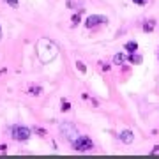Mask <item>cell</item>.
I'll return each mask as SVG.
<instances>
[{"mask_svg": "<svg viewBox=\"0 0 159 159\" xmlns=\"http://www.w3.org/2000/svg\"><path fill=\"white\" fill-rule=\"evenodd\" d=\"M73 147L78 152H88V150L94 149V141L88 138V136H78V138L73 141Z\"/></svg>", "mask_w": 159, "mask_h": 159, "instance_id": "obj_1", "label": "cell"}, {"mask_svg": "<svg viewBox=\"0 0 159 159\" xmlns=\"http://www.w3.org/2000/svg\"><path fill=\"white\" fill-rule=\"evenodd\" d=\"M60 133H62V136L65 140H69L71 143L74 141V140L80 136L78 129L73 126V124H69V122H64V124H60Z\"/></svg>", "mask_w": 159, "mask_h": 159, "instance_id": "obj_2", "label": "cell"}, {"mask_svg": "<svg viewBox=\"0 0 159 159\" xmlns=\"http://www.w3.org/2000/svg\"><path fill=\"white\" fill-rule=\"evenodd\" d=\"M11 136L16 141H27L30 138V129L25 126H13L11 127Z\"/></svg>", "mask_w": 159, "mask_h": 159, "instance_id": "obj_3", "label": "cell"}, {"mask_svg": "<svg viewBox=\"0 0 159 159\" xmlns=\"http://www.w3.org/2000/svg\"><path fill=\"white\" fill-rule=\"evenodd\" d=\"M103 23H108V18L103 16V14H90V16L87 18V21H85V25H87L88 28L97 27V25H103Z\"/></svg>", "mask_w": 159, "mask_h": 159, "instance_id": "obj_4", "label": "cell"}, {"mask_svg": "<svg viewBox=\"0 0 159 159\" xmlns=\"http://www.w3.org/2000/svg\"><path fill=\"white\" fill-rule=\"evenodd\" d=\"M119 138H120V141H124V143H133L134 141V134H133V131H129V129H124L122 133L119 134Z\"/></svg>", "mask_w": 159, "mask_h": 159, "instance_id": "obj_5", "label": "cell"}, {"mask_svg": "<svg viewBox=\"0 0 159 159\" xmlns=\"http://www.w3.org/2000/svg\"><path fill=\"white\" fill-rule=\"evenodd\" d=\"M124 50H126L127 53H136V50H138V42H136V41H129V42H126Z\"/></svg>", "mask_w": 159, "mask_h": 159, "instance_id": "obj_6", "label": "cell"}, {"mask_svg": "<svg viewBox=\"0 0 159 159\" xmlns=\"http://www.w3.org/2000/svg\"><path fill=\"white\" fill-rule=\"evenodd\" d=\"M124 60H126V57H124V55H122V53H117V55H115V57H113V62H115V64H124Z\"/></svg>", "mask_w": 159, "mask_h": 159, "instance_id": "obj_7", "label": "cell"}, {"mask_svg": "<svg viewBox=\"0 0 159 159\" xmlns=\"http://www.w3.org/2000/svg\"><path fill=\"white\" fill-rule=\"evenodd\" d=\"M129 60H131L133 64H140V62H141V57H140V55H134V53H129Z\"/></svg>", "mask_w": 159, "mask_h": 159, "instance_id": "obj_8", "label": "cell"}, {"mask_svg": "<svg viewBox=\"0 0 159 159\" xmlns=\"http://www.w3.org/2000/svg\"><path fill=\"white\" fill-rule=\"evenodd\" d=\"M143 30H145V32H152V30H154V21H147V23L143 25Z\"/></svg>", "mask_w": 159, "mask_h": 159, "instance_id": "obj_9", "label": "cell"}, {"mask_svg": "<svg viewBox=\"0 0 159 159\" xmlns=\"http://www.w3.org/2000/svg\"><path fill=\"white\" fill-rule=\"evenodd\" d=\"M69 108H71V104H69L67 101H62V111H67Z\"/></svg>", "mask_w": 159, "mask_h": 159, "instance_id": "obj_10", "label": "cell"}, {"mask_svg": "<svg viewBox=\"0 0 159 159\" xmlns=\"http://www.w3.org/2000/svg\"><path fill=\"white\" fill-rule=\"evenodd\" d=\"M5 4H9L11 7H18V0H5Z\"/></svg>", "mask_w": 159, "mask_h": 159, "instance_id": "obj_11", "label": "cell"}, {"mask_svg": "<svg viewBox=\"0 0 159 159\" xmlns=\"http://www.w3.org/2000/svg\"><path fill=\"white\" fill-rule=\"evenodd\" d=\"M76 67L80 69V73H85V71H87V69H85V65H83V62H78V64H76Z\"/></svg>", "mask_w": 159, "mask_h": 159, "instance_id": "obj_12", "label": "cell"}, {"mask_svg": "<svg viewBox=\"0 0 159 159\" xmlns=\"http://www.w3.org/2000/svg\"><path fill=\"white\" fill-rule=\"evenodd\" d=\"M30 94H32V96H34V94H36V96H37V94H41V87H36V88H30Z\"/></svg>", "mask_w": 159, "mask_h": 159, "instance_id": "obj_13", "label": "cell"}, {"mask_svg": "<svg viewBox=\"0 0 159 159\" xmlns=\"http://www.w3.org/2000/svg\"><path fill=\"white\" fill-rule=\"evenodd\" d=\"M80 23V14H74L73 16V25H78Z\"/></svg>", "mask_w": 159, "mask_h": 159, "instance_id": "obj_14", "label": "cell"}, {"mask_svg": "<svg viewBox=\"0 0 159 159\" xmlns=\"http://www.w3.org/2000/svg\"><path fill=\"white\" fill-rule=\"evenodd\" d=\"M133 2H134V4H138V5H145V2H147V0H133Z\"/></svg>", "mask_w": 159, "mask_h": 159, "instance_id": "obj_15", "label": "cell"}, {"mask_svg": "<svg viewBox=\"0 0 159 159\" xmlns=\"http://www.w3.org/2000/svg\"><path fill=\"white\" fill-rule=\"evenodd\" d=\"M5 150H7V147L5 145H0V152H5Z\"/></svg>", "mask_w": 159, "mask_h": 159, "instance_id": "obj_16", "label": "cell"}, {"mask_svg": "<svg viewBox=\"0 0 159 159\" xmlns=\"http://www.w3.org/2000/svg\"><path fill=\"white\" fill-rule=\"evenodd\" d=\"M0 39H2V28H0Z\"/></svg>", "mask_w": 159, "mask_h": 159, "instance_id": "obj_17", "label": "cell"}]
</instances>
